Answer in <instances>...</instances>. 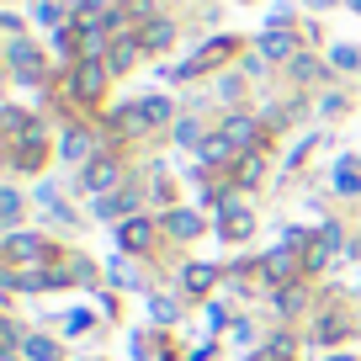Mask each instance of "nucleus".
<instances>
[{
    "label": "nucleus",
    "instance_id": "nucleus-1",
    "mask_svg": "<svg viewBox=\"0 0 361 361\" xmlns=\"http://www.w3.org/2000/svg\"><path fill=\"white\" fill-rule=\"evenodd\" d=\"M250 133H255V123H250V117H234V123H228V138H234V144H245Z\"/></svg>",
    "mask_w": 361,
    "mask_h": 361
},
{
    "label": "nucleus",
    "instance_id": "nucleus-2",
    "mask_svg": "<svg viewBox=\"0 0 361 361\" xmlns=\"http://www.w3.org/2000/svg\"><path fill=\"white\" fill-rule=\"evenodd\" d=\"M287 48H293V37H282V32L266 37V54H287Z\"/></svg>",
    "mask_w": 361,
    "mask_h": 361
}]
</instances>
